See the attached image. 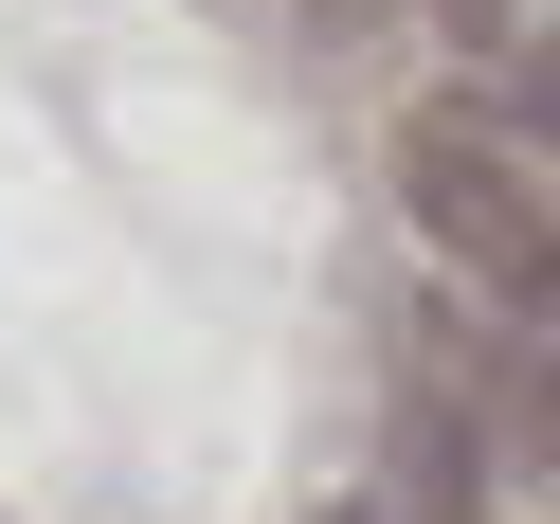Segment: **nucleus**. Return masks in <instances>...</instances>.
Here are the masks:
<instances>
[{
  "instance_id": "1",
  "label": "nucleus",
  "mask_w": 560,
  "mask_h": 524,
  "mask_svg": "<svg viewBox=\"0 0 560 524\" xmlns=\"http://www.w3.org/2000/svg\"><path fill=\"white\" fill-rule=\"evenodd\" d=\"M398 218L488 290V326H542L560 343V182H524V163L470 145V127H416L398 145Z\"/></svg>"
},
{
  "instance_id": "2",
  "label": "nucleus",
  "mask_w": 560,
  "mask_h": 524,
  "mask_svg": "<svg viewBox=\"0 0 560 524\" xmlns=\"http://www.w3.org/2000/svg\"><path fill=\"white\" fill-rule=\"evenodd\" d=\"M416 362H452V434H506V470L524 488H560V343H488V307H416Z\"/></svg>"
},
{
  "instance_id": "3",
  "label": "nucleus",
  "mask_w": 560,
  "mask_h": 524,
  "mask_svg": "<svg viewBox=\"0 0 560 524\" xmlns=\"http://www.w3.org/2000/svg\"><path fill=\"white\" fill-rule=\"evenodd\" d=\"M380 470H398V524H506L488 506V452L452 434L434 398H398V452H380Z\"/></svg>"
},
{
  "instance_id": "4",
  "label": "nucleus",
  "mask_w": 560,
  "mask_h": 524,
  "mask_svg": "<svg viewBox=\"0 0 560 524\" xmlns=\"http://www.w3.org/2000/svg\"><path fill=\"white\" fill-rule=\"evenodd\" d=\"M506 109H524V127L560 145V55H506Z\"/></svg>"
},
{
  "instance_id": "5",
  "label": "nucleus",
  "mask_w": 560,
  "mask_h": 524,
  "mask_svg": "<svg viewBox=\"0 0 560 524\" xmlns=\"http://www.w3.org/2000/svg\"><path fill=\"white\" fill-rule=\"evenodd\" d=\"M307 524H380V506H307Z\"/></svg>"
}]
</instances>
